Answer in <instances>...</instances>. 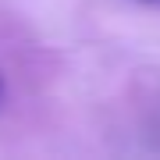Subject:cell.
<instances>
[{"instance_id":"cell-1","label":"cell","mask_w":160,"mask_h":160,"mask_svg":"<svg viewBox=\"0 0 160 160\" xmlns=\"http://www.w3.org/2000/svg\"><path fill=\"white\" fill-rule=\"evenodd\" d=\"M0 100H4V82H0Z\"/></svg>"},{"instance_id":"cell-2","label":"cell","mask_w":160,"mask_h":160,"mask_svg":"<svg viewBox=\"0 0 160 160\" xmlns=\"http://www.w3.org/2000/svg\"><path fill=\"white\" fill-rule=\"evenodd\" d=\"M146 4H160V0H146Z\"/></svg>"}]
</instances>
